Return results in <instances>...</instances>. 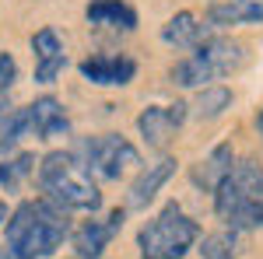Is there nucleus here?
Masks as SVG:
<instances>
[{
    "label": "nucleus",
    "mask_w": 263,
    "mask_h": 259,
    "mask_svg": "<svg viewBox=\"0 0 263 259\" xmlns=\"http://www.w3.org/2000/svg\"><path fill=\"white\" fill-rule=\"evenodd\" d=\"M74 154H78V161H81L95 179H105V182H116V179H123L126 172L141 168L137 147H134L126 137H120V133L84 137L81 144L74 147Z\"/></svg>",
    "instance_id": "nucleus-6"
},
{
    "label": "nucleus",
    "mask_w": 263,
    "mask_h": 259,
    "mask_svg": "<svg viewBox=\"0 0 263 259\" xmlns=\"http://www.w3.org/2000/svg\"><path fill=\"white\" fill-rule=\"evenodd\" d=\"M214 214L221 224L253 231L263 228V168L256 161H239L214 193Z\"/></svg>",
    "instance_id": "nucleus-3"
},
{
    "label": "nucleus",
    "mask_w": 263,
    "mask_h": 259,
    "mask_svg": "<svg viewBox=\"0 0 263 259\" xmlns=\"http://www.w3.org/2000/svg\"><path fill=\"white\" fill-rule=\"evenodd\" d=\"M21 137H28V109H25V105H21V109H11V112L0 119V154L14 151Z\"/></svg>",
    "instance_id": "nucleus-20"
},
{
    "label": "nucleus",
    "mask_w": 263,
    "mask_h": 259,
    "mask_svg": "<svg viewBox=\"0 0 263 259\" xmlns=\"http://www.w3.org/2000/svg\"><path fill=\"white\" fill-rule=\"evenodd\" d=\"M256 126H260V137H263V109H260V116H256Z\"/></svg>",
    "instance_id": "nucleus-24"
},
{
    "label": "nucleus",
    "mask_w": 263,
    "mask_h": 259,
    "mask_svg": "<svg viewBox=\"0 0 263 259\" xmlns=\"http://www.w3.org/2000/svg\"><path fill=\"white\" fill-rule=\"evenodd\" d=\"M190 105H182V102H172V105H147L141 116H137V130H141V137L147 147H155V151H162L168 147V140L179 133V126L186 123V112Z\"/></svg>",
    "instance_id": "nucleus-9"
},
{
    "label": "nucleus",
    "mask_w": 263,
    "mask_h": 259,
    "mask_svg": "<svg viewBox=\"0 0 263 259\" xmlns=\"http://www.w3.org/2000/svg\"><path fill=\"white\" fill-rule=\"evenodd\" d=\"M81 77L95 88H126L137 77V60L126 53H95L78 63Z\"/></svg>",
    "instance_id": "nucleus-8"
},
{
    "label": "nucleus",
    "mask_w": 263,
    "mask_h": 259,
    "mask_svg": "<svg viewBox=\"0 0 263 259\" xmlns=\"http://www.w3.org/2000/svg\"><path fill=\"white\" fill-rule=\"evenodd\" d=\"M7 112H11V105H7V102H4V95H0V119H4V116H7Z\"/></svg>",
    "instance_id": "nucleus-22"
},
{
    "label": "nucleus",
    "mask_w": 263,
    "mask_h": 259,
    "mask_svg": "<svg viewBox=\"0 0 263 259\" xmlns=\"http://www.w3.org/2000/svg\"><path fill=\"white\" fill-rule=\"evenodd\" d=\"M246 63V46L232 39H218V35H207L200 46H193V53L179 60L172 67V84L179 88H207L224 74H235Z\"/></svg>",
    "instance_id": "nucleus-5"
},
{
    "label": "nucleus",
    "mask_w": 263,
    "mask_h": 259,
    "mask_svg": "<svg viewBox=\"0 0 263 259\" xmlns=\"http://www.w3.org/2000/svg\"><path fill=\"white\" fill-rule=\"evenodd\" d=\"M197 238L200 224L172 200L137 231V252L141 259H182L197 245Z\"/></svg>",
    "instance_id": "nucleus-4"
},
{
    "label": "nucleus",
    "mask_w": 263,
    "mask_h": 259,
    "mask_svg": "<svg viewBox=\"0 0 263 259\" xmlns=\"http://www.w3.org/2000/svg\"><path fill=\"white\" fill-rule=\"evenodd\" d=\"M18 81V60L11 53H0V95H7Z\"/></svg>",
    "instance_id": "nucleus-21"
},
{
    "label": "nucleus",
    "mask_w": 263,
    "mask_h": 259,
    "mask_svg": "<svg viewBox=\"0 0 263 259\" xmlns=\"http://www.w3.org/2000/svg\"><path fill=\"white\" fill-rule=\"evenodd\" d=\"M32 56H35V84H53L67 67V49L53 28H39L32 35Z\"/></svg>",
    "instance_id": "nucleus-11"
},
{
    "label": "nucleus",
    "mask_w": 263,
    "mask_h": 259,
    "mask_svg": "<svg viewBox=\"0 0 263 259\" xmlns=\"http://www.w3.org/2000/svg\"><path fill=\"white\" fill-rule=\"evenodd\" d=\"M84 18L95 28H109V32H134L137 28V11L126 0H88Z\"/></svg>",
    "instance_id": "nucleus-14"
},
{
    "label": "nucleus",
    "mask_w": 263,
    "mask_h": 259,
    "mask_svg": "<svg viewBox=\"0 0 263 259\" xmlns=\"http://www.w3.org/2000/svg\"><path fill=\"white\" fill-rule=\"evenodd\" d=\"M123 221H126V207H116V210H109V217H102V221L91 217V221H84L81 228H74L70 231L74 256L78 259H102L105 249H109V242L123 231Z\"/></svg>",
    "instance_id": "nucleus-7"
},
{
    "label": "nucleus",
    "mask_w": 263,
    "mask_h": 259,
    "mask_svg": "<svg viewBox=\"0 0 263 259\" xmlns=\"http://www.w3.org/2000/svg\"><path fill=\"white\" fill-rule=\"evenodd\" d=\"M172 172H176V158H162V161H155V165H147V168H141V175L130 186L126 210H144L151 200L158 196V189L172 179Z\"/></svg>",
    "instance_id": "nucleus-12"
},
{
    "label": "nucleus",
    "mask_w": 263,
    "mask_h": 259,
    "mask_svg": "<svg viewBox=\"0 0 263 259\" xmlns=\"http://www.w3.org/2000/svg\"><path fill=\"white\" fill-rule=\"evenodd\" d=\"M239 235L242 231L239 228H228V224H224L221 231H214V235H203L200 256L203 259H239V245H242Z\"/></svg>",
    "instance_id": "nucleus-18"
},
{
    "label": "nucleus",
    "mask_w": 263,
    "mask_h": 259,
    "mask_svg": "<svg viewBox=\"0 0 263 259\" xmlns=\"http://www.w3.org/2000/svg\"><path fill=\"white\" fill-rule=\"evenodd\" d=\"M39 189L53 203H60L63 210H81V214H95L102 207V193L91 172L84 168L74 151H49L35 168Z\"/></svg>",
    "instance_id": "nucleus-2"
},
{
    "label": "nucleus",
    "mask_w": 263,
    "mask_h": 259,
    "mask_svg": "<svg viewBox=\"0 0 263 259\" xmlns=\"http://www.w3.org/2000/svg\"><path fill=\"white\" fill-rule=\"evenodd\" d=\"M211 35V21H200L193 11H179L162 25V42L172 49H193Z\"/></svg>",
    "instance_id": "nucleus-15"
},
{
    "label": "nucleus",
    "mask_w": 263,
    "mask_h": 259,
    "mask_svg": "<svg viewBox=\"0 0 263 259\" xmlns=\"http://www.w3.org/2000/svg\"><path fill=\"white\" fill-rule=\"evenodd\" d=\"M28 175H35V154L21 151L14 158L0 161V189H4V193H18Z\"/></svg>",
    "instance_id": "nucleus-17"
},
{
    "label": "nucleus",
    "mask_w": 263,
    "mask_h": 259,
    "mask_svg": "<svg viewBox=\"0 0 263 259\" xmlns=\"http://www.w3.org/2000/svg\"><path fill=\"white\" fill-rule=\"evenodd\" d=\"M4 221H7V207L0 203V224H4Z\"/></svg>",
    "instance_id": "nucleus-23"
},
{
    "label": "nucleus",
    "mask_w": 263,
    "mask_h": 259,
    "mask_svg": "<svg viewBox=\"0 0 263 259\" xmlns=\"http://www.w3.org/2000/svg\"><path fill=\"white\" fill-rule=\"evenodd\" d=\"M211 28H239V25H263V0H224L207 7Z\"/></svg>",
    "instance_id": "nucleus-16"
},
{
    "label": "nucleus",
    "mask_w": 263,
    "mask_h": 259,
    "mask_svg": "<svg viewBox=\"0 0 263 259\" xmlns=\"http://www.w3.org/2000/svg\"><path fill=\"white\" fill-rule=\"evenodd\" d=\"M232 168H235V151H232V144H218L203 161L193 165L190 179H193V186L203 189V193H218V186L228 179Z\"/></svg>",
    "instance_id": "nucleus-13"
},
{
    "label": "nucleus",
    "mask_w": 263,
    "mask_h": 259,
    "mask_svg": "<svg viewBox=\"0 0 263 259\" xmlns=\"http://www.w3.org/2000/svg\"><path fill=\"white\" fill-rule=\"evenodd\" d=\"M4 238L11 259H46L70 238V217L49 196L25 200L4 224Z\"/></svg>",
    "instance_id": "nucleus-1"
},
{
    "label": "nucleus",
    "mask_w": 263,
    "mask_h": 259,
    "mask_svg": "<svg viewBox=\"0 0 263 259\" xmlns=\"http://www.w3.org/2000/svg\"><path fill=\"white\" fill-rule=\"evenodd\" d=\"M28 109V137L35 140H53V137H67L70 133V119H67V109L60 98L53 95H42L35 98Z\"/></svg>",
    "instance_id": "nucleus-10"
},
{
    "label": "nucleus",
    "mask_w": 263,
    "mask_h": 259,
    "mask_svg": "<svg viewBox=\"0 0 263 259\" xmlns=\"http://www.w3.org/2000/svg\"><path fill=\"white\" fill-rule=\"evenodd\" d=\"M0 259H11V252H0Z\"/></svg>",
    "instance_id": "nucleus-25"
},
{
    "label": "nucleus",
    "mask_w": 263,
    "mask_h": 259,
    "mask_svg": "<svg viewBox=\"0 0 263 259\" xmlns=\"http://www.w3.org/2000/svg\"><path fill=\"white\" fill-rule=\"evenodd\" d=\"M228 105H232V91H228L224 84H207V88H200V95H197V102H193V109H197L200 119L221 116Z\"/></svg>",
    "instance_id": "nucleus-19"
}]
</instances>
